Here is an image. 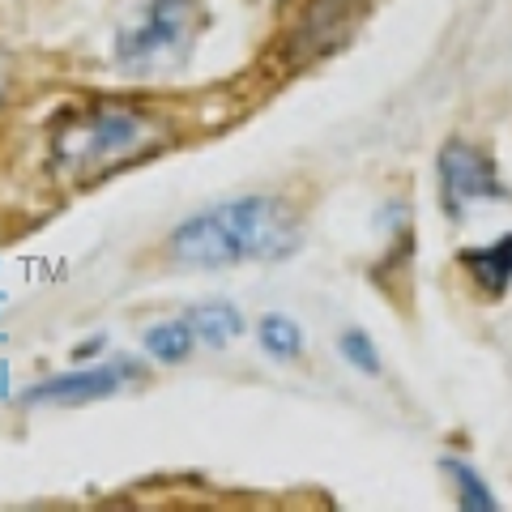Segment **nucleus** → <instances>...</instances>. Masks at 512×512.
<instances>
[{"mask_svg": "<svg viewBox=\"0 0 512 512\" xmlns=\"http://www.w3.org/2000/svg\"><path fill=\"white\" fill-rule=\"evenodd\" d=\"M299 244V222L278 197H235L214 205L171 235V256L188 269H231L248 261H282Z\"/></svg>", "mask_w": 512, "mask_h": 512, "instance_id": "f257e3e1", "label": "nucleus"}, {"mask_svg": "<svg viewBox=\"0 0 512 512\" xmlns=\"http://www.w3.org/2000/svg\"><path fill=\"white\" fill-rule=\"evenodd\" d=\"M158 133V120L133 107H94L82 120H64L56 133V154L64 167H73L77 175H103L111 167H120L124 158H137V150H146Z\"/></svg>", "mask_w": 512, "mask_h": 512, "instance_id": "f03ea898", "label": "nucleus"}, {"mask_svg": "<svg viewBox=\"0 0 512 512\" xmlns=\"http://www.w3.org/2000/svg\"><path fill=\"white\" fill-rule=\"evenodd\" d=\"M197 9L188 0H146L116 35V64L124 73H158L180 64L192 47Z\"/></svg>", "mask_w": 512, "mask_h": 512, "instance_id": "7ed1b4c3", "label": "nucleus"}, {"mask_svg": "<svg viewBox=\"0 0 512 512\" xmlns=\"http://www.w3.org/2000/svg\"><path fill=\"white\" fill-rule=\"evenodd\" d=\"M508 197L512 192L504 188L500 171H495V163L483 150L466 146V141H448L440 150V201L453 218L470 214L483 201H508Z\"/></svg>", "mask_w": 512, "mask_h": 512, "instance_id": "20e7f679", "label": "nucleus"}, {"mask_svg": "<svg viewBox=\"0 0 512 512\" xmlns=\"http://www.w3.org/2000/svg\"><path fill=\"white\" fill-rule=\"evenodd\" d=\"M141 367L133 359L120 363H103V367H86V372H69L39 384L26 402H52V406H86V402H103V397H116L128 380H137Z\"/></svg>", "mask_w": 512, "mask_h": 512, "instance_id": "39448f33", "label": "nucleus"}, {"mask_svg": "<svg viewBox=\"0 0 512 512\" xmlns=\"http://www.w3.org/2000/svg\"><path fill=\"white\" fill-rule=\"evenodd\" d=\"M457 261L470 269V278H474L478 291L500 299L512 286V235L495 239V244H487V248H466Z\"/></svg>", "mask_w": 512, "mask_h": 512, "instance_id": "423d86ee", "label": "nucleus"}, {"mask_svg": "<svg viewBox=\"0 0 512 512\" xmlns=\"http://www.w3.org/2000/svg\"><path fill=\"white\" fill-rule=\"evenodd\" d=\"M188 329L192 338H201L205 346H231L239 333H244V316H239L231 303H201V308L188 312Z\"/></svg>", "mask_w": 512, "mask_h": 512, "instance_id": "0eeeda50", "label": "nucleus"}, {"mask_svg": "<svg viewBox=\"0 0 512 512\" xmlns=\"http://www.w3.org/2000/svg\"><path fill=\"white\" fill-rule=\"evenodd\" d=\"M440 470L453 478V487H457V500L461 508H470V512H495L500 508V500H495V491L487 487V478L478 474L470 461H461V457H440Z\"/></svg>", "mask_w": 512, "mask_h": 512, "instance_id": "6e6552de", "label": "nucleus"}, {"mask_svg": "<svg viewBox=\"0 0 512 512\" xmlns=\"http://www.w3.org/2000/svg\"><path fill=\"white\" fill-rule=\"evenodd\" d=\"M256 338H261V346L274 359H295L299 350H303V329L295 325L291 316H278V312L261 316V325H256Z\"/></svg>", "mask_w": 512, "mask_h": 512, "instance_id": "1a4fd4ad", "label": "nucleus"}, {"mask_svg": "<svg viewBox=\"0 0 512 512\" xmlns=\"http://www.w3.org/2000/svg\"><path fill=\"white\" fill-rule=\"evenodd\" d=\"M146 346H150L154 359H163V363H184L188 350H192V329H188V320H167V325H154V329L146 333Z\"/></svg>", "mask_w": 512, "mask_h": 512, "instance_id": "9d476101", "label": "nucleus"}, {"mask_svg": "<svg viewBox=\"0 0 512 512\" xmlns=\"http://www.w3.org/2000/svg\"><path fill=\"white\" fill-rule=\"evenodd\" d=\"M342 355H346L350 367H359V372L380 376V355H376V346H372V338H367L363 329H346L342 333Z\"/></svg>", "mask_w": 512, "mask_h": 512, "instance_id": "9b49d317", "label": "nucleus"}]
</instances>
